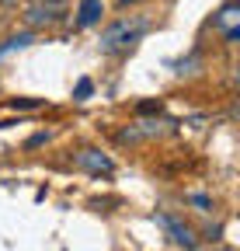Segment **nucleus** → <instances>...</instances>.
<instances>
[{
  "label": "nucleus",
  "mask_w": 240,
  "mask_h": 251,
  "mask_svg": "<svg viewBox=\"0 0 240 251\" xmlns=\"http://www.w3.org/2000/svg\"><path fill=\"white\" fill-rule=\"evenodd\" d=\"M157 224L164 227V234H167L174 244H181L185 251H195V248H198V237H195V230L185 224L181 216H174V213H157Z\"/></svg>",
  "instance_id": "nucleus-2"
},
{
  "label": "nucleus",
  "mask_w": 240,
  "mask_h": 251,
  "mask_svg": "<svg viewBox=\"0 0 240 251\" xmlns=\"http://www.w3.org/2000/svg\"><path fill=\"white\" fill-rule=\"evenodd\" d=\"M150 28V18H118V21H111L105 31H101V42H98V49L101 52H122V49H129V46H136L139 39H143V31Z\"/></svg>",
  "instance_id": "nucleus-1"
},
{
  "label": "nucleus",
  "mask_w": 240,
  "mask_h": 251,
  "mask_svg": "<svg viewBox=\"0 0 240 251\" xmlns=\"http://www.w3.org/2000/svg\"><path fill=\"white\" fill-rule=\"evenodd\" d=\"M42 105V98H11V108L18 112V108H39Z\"/></svg>",
  "instance_id": "nucleus-9"
},
{
  "label": "nucleus",
  "mask_w": 240,
  "mask_h": 251,
  "mask_svg": "<svg viewBox=\"0 0 240 251\" xmlns=\"http://www.w3.org/2000/svg\"><path fill=\"white\" fill-rule=\"evenodd\" d=\"M59 18H63V11L45 7V4H32V7L24 11V21H28V25H56Z\"/></svg>",
  "instance_id": "nucleus-5"
},
{
  "label": "nucleus",
  "mask_w": 240,
  "mask_h": 251,
  "mask_svg": "<svg viewBox=\"0 0 240 251\" xmlns=\"http://www.w3.org/2000/svg\"><path fill=\"white\" fill-rule=\"evenodd\" d=\"M42 143H49V133H35V136H28V150H35V147H42Z\"/></svg>",
  "instance_id": "nucleus-11"
},
{
  "label": "nucleus",
  "mask_w": 240,
  "mask_h": 251,
  "mask_svg": "<svg viewBox=\"0 0 240 251\" xmlns=\"http://www.w3.org/2000/svg\"><path fill=\"white\" fill-rule=\"evenodd\" d=\"M233 18H237V7H233V4H226V7L216 14V21H219V25H230ZM230 28H233V25H230Z\"/></svg>",
  "instance_id": "nucleus-10"
},
{
  "label": "nucleus",
  "mask_w": 240,
  "mask_h": 251,
  "mask_svg": "<svg viewBox=\"0 0 240 251\" xmlns=\"http://www.w3.org/2000/svg\"><path fill=\"white\" fill-rule=\"evenodd\" d=\"M136 112H139V115H150V112H160V101H143V105H136Z\"/></svg>",
  "instance_id": "nucleus-12"
},
{
  "label": "nucleus",
  "mask_w": 240,
  "mask_h": 251,
  "mask_svg": "<svg viewBox=\"0 0 240 251\" xmlns=\"http://www.w3.org/2000/svg\"><path fill=\"white\" fill-rule=\"evenodd\" d=\"M91 91H94V84L84 77V80H77V87H73V98H77V101H87V98H91Z\"/></svg>",
  "instance_id": "nucleus-7"
},
{
  "label": "nucleus",
  "mask_w": 240,
  "mask_h": 251,
  "mask_svg": "<svg viewBox=\"0 0 240 251\" xmlns=\"http://www.w3.org/2000/svg\"><path fill=\"white\" fill-rule=\"evenodd\" d=\"M188 202H192L198 213H213V199H209V196H198V192H195V196H188Z\"/></svg>",
  "instance_id": "nucleus-8"
},
{
  "label": "nucleus",
  "mask_w": 240,
  "mask_h": 251,
  "mask_svg": "<svg viewBox=\"0 0 240 251\" xmlns=\"http://www.w3.org/2000/svg\"><path fill=\"white\" fill-rule=\"evenodd\" d=\"M32 39H35L32 31H21V35H11L4 46H0V56H7L11 49H24V46H32Z\"/></svg>",
  "instance_id": "nucleus-6"
},
{
  "label": "nucleus",
  "mask_w": 240,
  "mask_h": 251,
  "mask_svg": "<svg viewBox=\"0 0 240 251\" xmlns=\"http://www.w3.org/2000/svg\"><path fill=\"white\" fill-rule=\"evenodd\" d=\"M42 4H45V7H56V11H63L66 0H42Z\"/></svg>",
  "instance_id": "nucleus-13"
},
{
  "label": "nucleus",
  "mask_w": 240,
  "mask_h": 251,
  "mask_svg": "<svg viewBox=\"0 0 240 251\" xmlns=\"http://www.w3.org/2000/svg\"><path fill=\"white\" fill-rule=\"evenodd\" d=\"M101 14H105V0H80V7H77V28L98 25Z\"/></svg>",
  "instance_id": "nucleus-4"
},
{
  "label": "nucleus",
  "mask_w": 240,
  "mask_h": 251,
  "mask_svg": "<svg viewBox=\"0 0 240 251\" xmlns=\"http://www.w3.org/2000/svg\"><path fill=\"white\" fill-rule=\"evenodd\" d=\"M77 168L91 171V175H111V171H115L111 157H108V153H101V150H94V147H84V150L77 153Z\"/></svg>",
  "instance_id": "nucleus-3"
}]
</instances>
